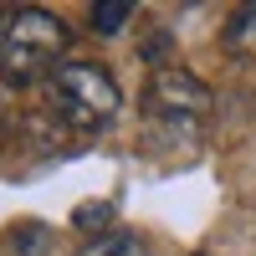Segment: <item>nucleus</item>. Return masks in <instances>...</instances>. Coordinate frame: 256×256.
<instances>
[{"label": "nucleus", "instance_id": "obj_8", "mask_svg": "<svg viewBox=\"0 0 256 256\" xmlns=\"http://www.w3.org/2000/svg\"><path fill=\"white\" fill-rule=\"evenodd\" d=\"M123 20H128V6H123V0H113V6H98V10H92V26H98L102 36H113Z\"/></svg>", "mask_w": 256, "mask_h": 256}, {"label": "nucleus", "instance_id": "obj_5", "mask_svg": "<svg viewBox=\"0 0 256 256\" xmlns=\"http://www.w3.org/2000/svg\"><path fill=\"white\" fill-rule=\"evenodd\" d=\"M82 256H148V251L134 230H102V236H92L82 246Z\"/></svg>", "mask_w": 256, "mask_h": 256}, {"label": "nucleus", "instance_id": "obj_6", "mask_svg": "<svg viewBox=\"0 0 256 256\" xmlns=\"http://www.w3.org/2000/svg\"><path fill=\"white\" fill-rule=\"evenodd\" d=\"M6 241H10V251L16 256H46V246L56 241L46 226H36V220H20V226H10L6 230Z\"/></svg>", "mask_w": 256, "mask_h": 256}, {"label": "nucleus", "instance_id": "obj_7", "mask_svg": "<svg viewBox=\"0 0 256 256\" xmlns=\"http://www.w3.org/2000/svg\"><path fill=\"white\" fill-rule=\"evenodd\" d=\"M72 226H77V230H98V236H102V230L113 226V205H108V200H88V205H77V210H72Z\"/></svg>", "mask_w": 256, "mask_h": 256}, {"label": "nucleus", "instance_id": "obj_4", "mask_svg": "<svg viewBox=\"0 0 256 256\" xmlns=\"http://www.w3.org/2000/svg\"><path fill=\"white\" fill-rule=\"evenodd\" d=\"M226 46L236 52V56H246V62H256V0L230 16V26H226Z\"/></svg>", "mask_w": 256, "mask_h": 256}, {"label": "nucleus", "instance_id": "obj_3", "mask_svg": "<svg viewBox=\"0 0 256 256\" xmlns=\"http://www.w3.org/2000/svg\"><path fill=\"white\" fill-rule=\"evenodd\" d=\"M148 108L164 123H205L210 118V88L190 72H159L148 88Z\"/></svg>", "mask_w": 256, "mask_h": 256}, {"label": "nucleus", "instance_id": "obj_1", "mask_svg": "<svg viewBox=\"0 0 256 256\" xmlns=\"http://www.w3.org/2000/svg\"><path fill=\"white\" fill-rule=\"evenodd\" d=\"M72 46L67 20L52 10H16L0 26V82L26 88L36 77H52L62 67V52Z\"/></svg>", "mask_w": 256, "mask_h": 256}, {"label": "nucleus", "instance_id": "obj_2", "mask_svg": "<svg viewBox=\"0 0 256 256\" xmlns=\"http://www.w3.org/2000/svg\"><path fill=\"white\" fill-rule=\"evenodd\" d=\"M46 88H52V102H56V113L67 118L72 128H108V118L118 113V82L108 67H98V62H62V67L46 77Z\"/></svg>", "mask_w": 256, "mask_h": 256}]
</instances>
